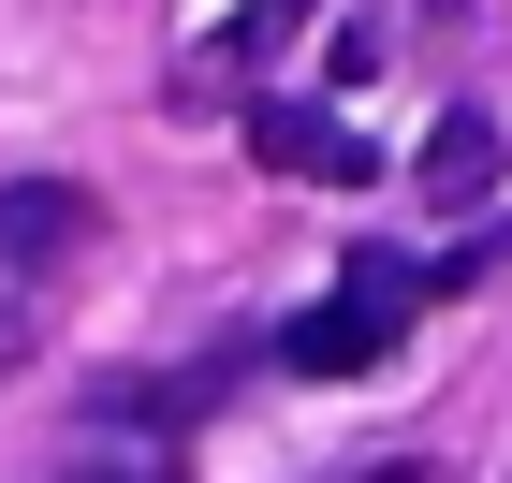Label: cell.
<instances>
[{"label": "cell", "mask_w": 512, "mask_h": 483, "mask_svg": "<svg viewBox=\"0 0 512 483\" xmlns=\"http://www.w3.org/2000/svg\"><path fill=\"white\" fill-rule=\"evenodd\" d=\"M88 235H103V205L59 191V176H15V191H0V264H74Z\"/></svg>", "instance_id": "cell-3"}, {"label": "cell", "mask_w": 512, "mask_h": 483, "mask_svg": "<svg viewBox=\"0 0 512 483\" xmlns=\"http://www.w3.org/2000/svg\"><path fill=\"white\" fill-rule=\"evenodd\" d=\"M293 30H308V0H235V30H220V59H205V74H249V59H278Z\"/></svg>", "instance_id": "cell-5"}, {"label": "cell", "mask_w": 512, "mask_h": 483, "mask_svg": "<svg viewBox=\"0 0 512 483\" xmlns=\"http://www.w3.org/2000/svg\"><path fill=\"white\" fill-rule=\"evenodd\" d=\"M410 176H425V205H439V220L498 205V118H483V103H454V118L425 132V161H410Z\"/></svg>", "instance_id": "cell-4"}, {"label": "cell", "mask_w": 512, "mask_h": 483, "mask_svg": "<svg viewBox=\"0 0 512 483\" xmlns=\"http://www.w3.org/2000/svg\"><path fill=\"white\" fill-rule=\"evenodd\" d=\"M337 483H425V469H337Z\"/></svg>", "instance_id": "cell-6"}, {"label": "cell", "mask_w": 512, "mask_h": 483, "mask_svg": "<svg viewBox=\"0 0 512 483\" xmlns=\"http://www.w3.org/2000/svg\"><path fill=\"white\" fill-rule=\"evenodd\" d=\"M381 352H395V308H366V293H322L308 322H278V366L293 381H366Z\"/></svg>", "instance_id": "cell-2"}, {"label": "cell", "mask_w": 512, "mask_h": 483, "mask_svg": "<svg viewBox=\"0 0 512 483\" xmlns=\"http://www.w3.org/2000/svg\"><path fill=\"white\" fill-rule=\"evenodd\" d=\"M249 161L293 176V191H366V176H381V147H366L352 118H322V103H264V118H249Z\"/></svg>", "instance_id": "cell-1"}]
</instances>
